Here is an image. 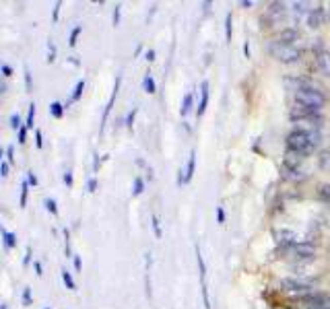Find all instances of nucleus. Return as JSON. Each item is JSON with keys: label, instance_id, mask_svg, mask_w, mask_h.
<instances>
[{"label": "nucleus", "instance_id": "obj_1", "mask_svg": "<svg viewBox=\"0 0 330 309\" xmlns=\"http://www.w3.org/2000/svg\"><path fill=\"white\" fill-rule=\"evenodd\" d=\"M320 140H322L320 132H299V130H293L291 134L287 136V149L310 154V153H314L316 149L320 147Z\"/></svg>", "mask_w": 330, "mask_h": 309}, {"label": "nucleus", "instance_id": "obj_2", "mask_svg": "<svg viewBox=\"0 0 330 309\" xmlns=\"http://www.w3.org/2000/svg\"><path fill=\"white\" fill-rule=\"evenodd\" d=\"M279 287L283 291H287L289 295H293V297H301V299H308V297H312V295H316V287H314L312 280H308V278H297V276L281 278Z\"/></svg>", "mask_w": 330, "mask_h": 309}, {"label": "nucleus", "instance_id": "obj_3", "mask_svg": "<svg viewBox=\"0 0 330 309\" xmlns=\"http://www.w3.org/2000/svg\"><path fill=\"white\" fill-rule=\"evenodd\" d=\"M295 103L299 105H306V107H312L316 111H320L326 103V97L322 91L318 89H314V87H306V89H301L295 93Z\"/></svg>", "mask_w": 330, "mask_h": 309}, {"label": "nucleus", "instance_id": "obj_4", "mask_svg": "<svg viewBox=\"0 0 330 309\" xmlns=\"http://www.w3.org/2000/svg\"><path fill=\"white\" fill-rule=\"evenodd\" d=\"M270 54L277 58L279 62H297L301 58V50L297 46H291V44H281V41H272L268 46Z\"/></svg>", "mask_w": 330, "mask_h": 309}, {"label": "nucleus", "instance_id": "obj_5", "mask_svg": "<svg viewBox=\"0 0 330 309\" xmlns=\"http://www.w3.org/2000/svg\"><path fill=\"white\" fill-rule=\"evenodd\" d=\"M283 251H285V256H287L289 260H297V262H308V260H314V256H316L314 245H310V243H306V241L293 243V245L285 247Z\"/></svg>", "mask_w": 330, "mask_h": 309}, {"label": "nucleus", "instance_id": "obj_6", "mask_svg": "<svg viewBox=\"0 0 330 309\" xmlns=\"http://www.w3.org/2000/svg\"><path fill=\"white\" fill-rule=\"evenodd\" d=\"M272 237H274V241H277V245H281L283 249L289 247V245H293V243H299V235L293 231V229H274L272 231Z\"/></svg>", "mask_w": 330, "mask_h": 309}, {"label": "nucleus", "instance_id": "obj_7", "mask_svg": "<svg viewBox=\"0 0 330 309\" xmlns=\"http://www.w3.org/2000/svg\"><path fill=\"white\" fill-rule=\"evenodd\" d=\"M293 124H295V130H299V132H320V128H322V118H320L318 114H314V116H310V118L297 120V122H293Z\"/></svg>", "mask_w": 330, "mask_h": 309}, {"label": "nucleus", "instance_id": "obj_8", "mask_svg": "<svg viewBox=\"0 0 330 309\" xmlns=\"http://www.w3.org/2000/svg\"><path fill=\"white\" fill-rule=\"evenodd\" d=\"M120 82H122V75L116 77V82H114V89H112V95H109V99H107V105L103 109V118H101V132L105 128V124L109 120V114H112V109H114V103H116V97H118V91H120Z\"/></svg>", "mask_w": 330, "mask_h": 309}, {"label": "nucleus", "instance_id": "obj_9", "mask_svg": "<svg viewBox=\"0 0 330 309\" xmlns=\"http://www.w3.org/2000/svg\"><path fill=\"white\" fill-rule=\"evenodd\" d=\"M304 161H306V154H304V153H297V151L287 149L283 165H285V167H289V169H299V167L304 165Z\"/></svg>", "mask_w": 330, "mask_h": 309}, {"label": "nucleus", "instance_id": "obj_10", "mask_svg": "<svg viewBox=\"0 0 330 309\" xmlns=\"http://www.w3.org/2000/svg\"><path fill=\"white\" fill-rule=\"evenodd\" d=\"M206 105H209V82H202L200 85V103L196 107V116H204V111H206Z\"/></svg>", "mask_w": 330, "mask_h": 309}, {"label": "nucleus", "instance_id": "obj_11", "mask_svg": "<svg viewBox=\"0 0 330 309\" xmlns=\"http://www.w3.org/2000/svg\"><path fill=\"white\" fill-rule=\"evenodd\" d=\"M316 64H318V68L322 70V75L330 77V54L320 50L318 54H316Z\"/></svg>", "mask_w": 330, "mask_h": 309}, {"label": "nucleus", "instance_id": "obj_12", "mask_svg": "<svg viewBox=\"0 0 330 309\" xmlns=\"http://www.w3.org/2000/svg\"><path fill=\"white\" fill-rule=\"evenodd\" d=\"M324 23V10L322 8H312L310 15H308V25L312 27V29H316V27H320Z\"/></svg>", "mask_w": 330, "mask_h": 309}, {"label": "nucleus", "instance_id": "obj_13", "mask_svg": "<svg viewBox=\"0 0 330 309\" xmlns=\"http://www.w3.org/2000/svg\"><path fill=\"white\" fill-rule=\"evenodd\" d=\"M297 37H299V31H297V29H283V31L279 33V37L274 39V41H281V44H291V46H295L293 41H297Z\"/></svg>", "mask_w": 330, "mask_h": 309}, {"label": "nucleus", "instance_id": "obj_14", "mask_svg": "<svg viewBox=\"0 0 330 309\" xmlns=\"http://www.w3.org/2000/svg\"><path fill=\"white\" fill-rule=\"evenodd\" d=\"M194 171H196V151L192 149L190 151V157H188V165H186V184H190V181H192Z\"/></svg>", "mask_w": 330, "mask_h": 309}, {"label": "nucleus", "instance_id": "obj_15", "mask_svg": "<svg viewBox=\"0 0 330 309\" xmlns=\"http://www.w3.org/2000/svg\"><path fill=\"white\" fill-rule=\"evenodd\" d=\"M192 107H194V97H192V93H186L184 99H182V105H180V116L186 118L192 111Z\"/></svg>", "mask_w": 330, "mask_h": 309}, {"label": "nucleus", "instance_id": "obj_16", "mask_svg": "<svg viewBox=\"0 0 330 309\" xmlns=\"http://www.w3.org/2000/svg\"><path fill=\"white\" fill-rule=\"evenodd\" d=\"M196 264H198V274H200V283L202 287L206 285V264H204V258H202V251L200 247L196 245Z\"/></svg>", "mask_w": 330, "mask_h": 309}, {"label": "nucleus", "instance_id": "obj_17", "mask_svg": "<svg viewBox=\"0 0 330 309\" xmlns=\"http://www.w3.org/2000/svg\"><path fill=\"white\" fill-rule=\"evenodd\" d=\"M143 91L149 93V95H155V93H157L155 78H153V75H151V73H147V75L143 77Z\"/></svg>", "mask_w": 330, "mask_h": 309}, {"label": "nucleus", "instance_id": "obj_18", "mask_svg": "<svg viewBox=\"0 0 330 309\" xmlns=\"http://www.w3.org/2000/svg\"><path fill=\"white\" fill-rule=\"evenodd\" d=\"M0 233H2V241H4V247L6 249H12L17 245V233H10V231H6L4 227L0 229Z\"/></svg>", "mask_w": 330, "mask_h": 309}, {"label": "nucleus", "instance_id": "obj_19", "mask_svg": "<svg viewBox=\"0 0 330 309\" xmlns=\"http://www.w3.org/2000/svg\"><path fill=\"white\" fill-rule=\"evenodd\" d=\"M50 116L52 118H56V120H60L62 116H64V109H66V105H62L60 101H54V103H50Z\"/></svg>", "mask_w": 330, "mask_h": 309}, {"label": "nucleus", "instance_id": "obj_20", "mask_svg": "<svg viewBox=\"0 0 330 309\" xmlns=\"http://www.w3.org/2000/svg\"><path fill=\"white\" fill-rule=\"evenodd\" d=\"M60 276H62V283L66 285V289L68 291H77V285H75V278H73V274L68 272L66 268H62L60 270Z\"/></svg>", "mask_w": 330, "mask_h": 309}, {"label": "nucleus", "instance_id": "obj_21", "mask_svg": "<svg viewBox=\"0 0 330 309\" xmlns=\"http://www.w3.org/2000/svg\"><path fill=\"white\" fill-rule=\"evenodd\" d=\"M35 114H37V107H35V103H29V111H27V120H25V126H27V130H33Z\"/></svg>", "mask_w": 330, "mask_h": 309}, {"label": "nucleus", "instance_id": "obj_22", "mask_svg": "<svg viewBox=\"0 0 330 309\" xmlns=\"http://www.w3.org/2000/svg\"><path fill=\"white\" fill-rule=\"evenodd\" d=\"M82 91H85V80H79L77 85H75V89H73V95H71V103H77V101L81 99Z\"/></svg>", "mask_w": 330, "mask_h": 309}, {"label": "nucleus", "instance_id": "obj_23", "mask_svg": "<svg viewBox=\"0 0 330 309\" xmlns=\"http://www.w3.org/2000/svg\"><path fill=\"white\" fill-rule=\"evenodd\" d=\"M145 192V179L143 177H134L132 181V196H141Z\"/></svg>", "mask_w": 330, "mask_h": 309}, {"label": "nucleus", "instance_id": "obj_24", "mask_svg": "<svg viewBox=\"0 0 330 309\" xmlns=\"http://www.w3.org/2000/svg\"><path fill=\"white\" fill-rule=\"evenodd\" d=\"M29 181L27 179H23L21 181V208H25L27 206V196H29Z\"/></svg>", "mask_w": 330, "mask_h": 309}, {"label": "nucleus", "instance_id": "obj_25", "mask_svg": "<svg viewBox=\"0 0 330 309\" xmlns=\"http://www.w3.org/2000/svg\"><path fill=\"white\" fill-rule=\"evenodd\" d=\"M231 35H233V19H231V12L225 15V39L231 41Z\"/></svg>", "mask_w": 330, "mask_h": 309}, {"label": "nucleus", "instance_id": "obj_26", "mask_svg": "<svg viewBox=\"0 0 330 309\" xmlns=\"http://www.w3.org/2000/svg\"><path fill=\"white\" fill-rule=\"evenodd\" d=\"M318 198L322 202H330V184H322L318 188Z\"/></svg>", "mask_w": 330, "mask_h": 309}, {"label": "nucleus", "instance_id": "obj_27", "mask_svg": "<svg viewBox=\"0 0 330 309\" xmlns=\"http://www.w3.org/2000/svg\"><path fill=\"white\" fill-rule=\"evenodd\" d=\"M8 126H10V128L12 130H21L23 128V124H21V116L19 114H10V118H8Z\"/></svg>", "mask_w": 330, "mask_h": 309}, {"label": "nucleus", "instance_id": "obj_28", "mask_svg": "<svg viewBox=\"0 0 330 309\" xmlns=\"http://www.w3.org/2000/svg\"><path fill=\"white\" fill-rule=\"evenodd\" d=\"M308 6H310L308 2H295L293 4V12H295V15H310L312 8H308Z\"/></svg>", "mask_w": 330, "mask_h": 309}, {"label": "nucleus", "instance_id": "obj_29", "mask_svg": "<svg viewBox=\"0 0 330 309\" xmlns=\"http://www.w3.org/2000/svg\"><path fill=\"white\" fill-rule=\"evenodd\" d=\"M81 31H82V25H77L75 29L71 31V37H68V46H71V48H75V46H77V39H79Z\"/></svg>", "mask_w": 330, "mask_h": 309}, {"label": "nucleus", "instance_id": "obj_30", "mask_svg": "<svg viewBox=\"0 0 330 309\" xmlns=\"http://www.w3.org/2000/svg\"><path fill=\"white\" fill-rule=\"evenodd\" d=\"M44 206H46L48 213H52L54 217L58 215V204H56V200H54V198H46V200H44Z\"/></svg>", "mask_w": 330, "mask_h": 309}, {"label": "nucleus", "instance_id": "obj_31", "mask_svg": "<svg viewBox=\"0 0 330 309\" xmlns=\"http://www.w3.org/2000/svg\"><path fill=\"white\" fill-rule=\"evenodd\" d=\"M318 161H320L322 169H328V167H330V151H322L320 157H318Z\"/></svg>", "mask_w": 330, "mask_h": 309}, {"label": "nucleus", "instance_id": "obj_32", "mask_svg": "<svg viewBox=\"0 0 330 309\" xmlns=\"http://www.w3.org/2000/svg\"><path fill=\"white\" fill-rule=\"evenodd\" d=\"M136 114H139V109H136V107H132V109L128 111V116H126V128H128V130H132V128H134Z\"/></svg>", "mask_w": 330, "mask_h": 309}, {"label": "nucleus", "instance_id": "obj_33", "mask_svg": "<svg viewBox=\"0 0 330 309\" xmlns=\"http://www.w3.org/2000/svg\"><path fill=\"white\" fill-rule=\"evenodd\" d=\"M151 223H153V231H155V237H157V239H161V237H163V233H161V223H159V217H157V215H153V217H151Z\"/></svg>", "mask_w": 330, "mask_h": 309}, {"label": "nucleus", "instance_id": "obj_34", "mask_svg": "<svg viewBox=\"0 0 330 309\" xmlns=\"http://www.w3.org/2000/svg\"><path fill=\"white\" fill-rule=\"evenodd\" d=\"M50 64L56 60V46H54V41H48V58H46Z\"/></svg>", "mask_w": 330, "mask_h": 309}, {"label": "nucleus", "instance_id": "obj_35", "mask_svg": "<svg viewBox=\"0 0 330 309\" xmlns=\"http://www.w3.org/2000/svg\"><path fill=\"white\" fill-rule=\"evenodd\" d=\"M31 303H33V297H31V289H29V287H25V289H23V305H25V307H29Z\"/></svg>", "mask_w": 330, "mask_h": 309}, {"label": "nucleus", "instance_id": "obj_36", "mask_svg": "<svg viewBox=\"0 0 330 309\" xmlns=\"http://www.w3.org/2000/svg\"><path fill=\"white\" fill-rule=\"evenodd\" d=\"M120 19H122V4H116V8H114V15H112V23H114V27H118V25H120Z\"/></svg>", "mask_w": 330, "mask_h": 309}, {"label": "nucleus", "instance_id": "obj_37", "mask_svg": "<svg viewBox=\"0 0 330 309\" xmlns=\"http://www.w3.org/2000/svg\"><path fill=\"white\" fill-rule=\"evenodd\" d=\"M23 73H25V89L27 91H31V70H29V66H23Z\"/></svg>", "mask_w": 330, "mask_h": 309}, {"label": "nucleus", "instance_id": "obj_38", "mask_svg": "<svg viewBox=\"0 0 330 309\" xmlns=\"http://www.w3.org/2000/svg\"><path fill=\"white\" fill-rule=\"evenodd\" d=\"M8 171H10V163L8 161H0V175H2V179L8 177Z\"/></svg>", "mask_w": 330, "mask_h": 309}, {"label": "nucleus", "instance_id": "obj_39", "mask_svg": "<svg viewBox=\"0 0 330 309\" xmlns=\"http://www.w3.org/2000/svg\"><path fill=\"white\" fill-rule=\"evenodd\" d=\"M225 219H227V215H225V208H223V206H217V223H219V225H223V223H225Z\"/></svg>", "mask_w": 330, "mask_h": 309}, {"label": "nucleus", "instance_id": "obj_40", "mask_svg": "<svg viewBox=\"0 0 330 309\" xmlns=\"http://www.w3.org/2000/svg\"><path fill=\"white\" fill-rule=\"evenodd\" d=\"M25 179L29 181V186H33V188H35V186L39 184V179H37V175H35L33 171H27V177H25Z\"/></svg>", "mask_w": 330, "mask_h": 309}, {"label": "nucleus", "instance_id": "obj_41", "mask_svg": "<svg viewBox=\"0 0 330 309\" xmlns=\"http://www.w3.org/2000/svg\"><path fill=\"white\" fill-rule=\"evenodd\" d=\"M62 179H64V184H66L68 188H73V171H71V169H66V171H64Z\"/></svg>", "mask_w": 330, "mask_h": 309}, {"label": "nucleus", "instance_id": "obj_42", "mask_svg": "<svg viewBox=\"0 0 330 309\" xmlns=\"http://www.w3.org/2000/svg\"><path fill=\"white\" fill-rule=\"evenodd\" d=\"M6 161L8 163H15V147H12V145L6 147Z\"/></svg>", "mask_w": 330, "mask_h": 309}, {"label": "nucleus", "instance_id": "obj_43", "mask_svg": "<svg viewBox=\"0 0 330 309\" xmlns=\"http://www.w3.org/2000/svg\"><path fill=\"white\" fill-rule=\"evenodd\" d=\"M17 136H19V145H25V143H27V126H23V128L17 132Z\"/></svg>", "mask_w": 330, "mask_h": 309}, {"label": "nucleus", "instance_id": "obj_44", "mask_svg": "<svg viewBox=\"0 0 330 309\" xmlns=\"http://www.w3.org/2000/svg\"><path fill=\"white\" fill-rule=\"evenodd\" d=\"M60 6H62V2H56V4H54V10H52V19H54V23H56L58 17H60Z\"/></svg>", "mask_w": 330, "mask_h": 309}, {"label": "nucleus", "instance_id": "obj_45", "mask_svg": "<svg viewBox=\"0 0 330 309\" xmlns=\"http://www.w3.org/2000/svg\"><path fill=\"white\" fill-rule=\"evenodd\" d=\"M99 165H101V161H99V153H95V154H93V173H97V171H99Z\"/></svg>", "mask_w": 330, "mask_h": 309}, {"label": "nucleus", "instance_id": "obj_46", "mask_svg": "<svg viewBox=\"0 0 330 309\" xmlns=\"http://www.w3.org/2000/svg\"><path fill=\"white\" fill-rule=\"evenodd\" d=\"M35 147L37 149L44 147V136H41V130H35Z\"/></svg>", "mask_w": 330, "mask_h": 309}, {"label": "nucleus", "instance_id": "obj_47", "mask_svg": "<svg viewBox=\"0 0 330 309\" xmlns=\"http://www.w3.org/2000/svg\"><path fill=\"white\" fill-rule=\"evenodd\" d=\"M87 190L93 194V192H97V179H95V177H91L89 179V184H87Z\"/></svg>", "mask_w": 330, "mask_h": 309}, {"label": "nucleus", "instance_id": "obj_48", "mask_svg": "<svg viewBox=\"0 0 330 309\" xmlns=\"http://www.w3.org/2000/svg\"><path fill=\"white\" fill-rule=\"evenodd\" d=\"M244 56H246V58H252V50H250V41H244Z\"/></svg>", "mask_w": 330, "mask_h": 309}, {"label": "nucleus", "instance_id": "obj_49", "mask_svg": "<svg viewBox=\"0 0 330 309\" xmlns=\"http://www.w3.org/2000/svg\"><path fill=\"white\" fill-rule=\"evenodd\" d=\"M145 60H147V62H153V60H155V50H153V48L145 52Z\"/></svg>", "mask_w": 330, "mask_h": 309}, {"label": "nucleus", "instance_id": "obj_50", "mask_svg": "<svg viewBox=\"0 0 330 309\" xmlns=\"http://www.w3.org/2000/svg\"><path fill=\"white\" fill-rule=\"evenodd\" d=\"M73 264H75V270H77V272H81V270H82V262H81V256H75V258H73Z\"/></svg>", "mask_w": 330, "mask_h": 309}, {"label": "nucleus", "instance_id": "obj_51", "mask_svg": "<svg viewBox=\"0 0 330 309\" xmlns=\"http://www.w3.org/2000/svg\"><path fill=\"white\" fill-rule=\"evenodd\" d=\"M29 262H31V247H27L25 258H23V266H29Z\"/></svg>", "mask_w": 330, "mask_h": 309}, {"label": "nucleus", "instance_id": "obj_52", "mask_svg": "<svg viewBox=\"0 0 330 309\" xmlns=\"http://www.w3.org/2000/svg\"><path fill=\"white\" fill-rule=\"evenodd\" d=\"M33 268H35V274H37V276H44V268H41V262L35 260V262H33Z\"/></svg>", "mask_w": 330, "mask_h": 309}, {"label": "nucleus", "instance_id": "obj_53", "mask_svg": "<svg viewBox=\"0 0 330 309\" xmlns=\"http://www.w3.org/2000/svg\"><path fill=\"white\" fill-rule=\"evenodd\" d=\"M10 75H12V68H10L8 64H2V77H4V78H8Z\"/></svg>", "mask_w": 330, "mask_h": 309}, {"label": "nucleus", "instance_id": "obj_54", "mask_svg": "<svg viewBox=\"0 0 330 309\" xmlns=\"http://www.w3.org/2000/svg\"><path fill=\"white\" fill-rule=\"evenodd\" d=\"M254 2H252V0H240V6H244V8H250Z\"/></svg>", "mask_w": 330, "mask_h": 309}, {"label": "nucleus", "instance_id": "obj_55", "mask_svg": "<svg viewBox=\"0 0 330 309\" xmlns=\"http://www.w3.org/2000/svg\"><path fill=\"white\" fill-rule=\"evenodd\" d=\"M0 93H2V95L6 93V82H2V85H0Z\"/></svg>", "mask_w": 330, "mask_h": 309}, {"label": "nucleus", "instance_id": "obj_56", "mask_svg": "<svg viewBox=\"0 0 330 309\" xmlns=\"http://www.w3.org/2000/svg\"><path fill=\"white\" fill-rule=\"evenodd\" d=\"M0 309H8V305H6V303H2V307H0Z\"/></svg>", "mask_w": 330, "mask_h": 309}, {"label": "nucleus", "instance_id": "obj_57", "mask_svg": "<svg viewBox=\"0 0 330 309\" xmlns=\"http://www.w3.org/2000/svg\"><path fill=\"white\" fill-rule=\"evenodd\" d=\"M308 309H322V307H308Z\"/></svg>", "mask_w": 330, "mask_h": 309}, {"label": "nucleus", "instance_id": "obj_58", "mask_svg": "<svg viewBox=\"0 0 330 309\" xmlns=\"http://www.w3.org/2000/svg\"><path fill=\"white\" fill-rule=\"evenodd\" d=\"M44 309H50V307H44Z\"/></svg>", "mask_w": 330, "mask_h": 309}]
</instances>
